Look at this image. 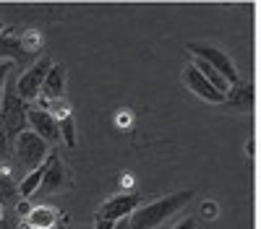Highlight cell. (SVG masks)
<instances>
[{
	"label": "cell",
	"mask_w": 261,
	"mask_h": 229,
	"mask_svg": "<svg viewBox=\"0 0 261 229\" xmlns=\"http://www.w3.org/2000/svg\"><path fill=\"white\" fill-rule=\"evenodd\" d=\"M196 190H191V187H186V190H178V193H170L165 198H157L151 201L141 208H136L134 214H130L128 219V226L130 229H154L160 226L162 221H167L170 216H175L183 206H188L193 201Z\"/></svg>",
	"instance_id": "obj_1"
},
{
	"label": "cell",
	"mask_w": 261,
	"mask_h": 229,
	"mask_svg": "<svg viewBox=\"0 0 261 229\" xmlns=\"http://www.w3.org/2000/svg\"><path fill=\"white\" fill-rule=\"evenodd\" d=\"M6 94H3V104H0V120H3V128L8 136V143H13L21 133L27 130V115H29V102H24L16 94L13 81L6 83Z\"/></svg>",
	"instance_id": "obj_2"
},
{
	"label": "cell",
	"mask_w": 261,
	"mask_h": 229,
	"mask_svg": "<svg viewBox=\"0 0 261 229\" xmlns=\"http://www.w3.org/2000/svg\"><path fill=\"white\" fill-rule=\"evenodd\" d=\"M188 50L193 52V57H199V60L206 62V66H212L217 73L230 83V86L241 83V76H238V71H235V62L227 57L225 50L209 45V42H188Z\"/></svg>",
	"instance_id": "obj_3"
},
{
	"label": "cell",
	"mask_w": 261,
	"mask_h": 229,
	"mask_svg": "<svg viewBox=\"0 0 261 229\" xmlns=\"http://www.w3.org/2000/svg\"><path fill=\"white\" fill-rule=\"evenodd\" d=\"M13 151H16V159L18 164L24 167L27 172H32L34 167H39L42 161L47 159L50 154V146L42 141L39 136H34L32 130H24L16 141H13Z\"/></svg>",
	"instance_id": "obj_4"
},
{
	"label": "cell",
	"mask_w": 261,
	"mask_h": 229,
	"mask_svg": "<svg viewBox=\"0 0 261 229\" xmlns=\"http://www.w3.org/2000/svg\"><path fill=\"white\" fill-rule=\"evenodd\" d=\"M50 66H53V60L45 55V57H39L32 68H27L24 73L18 76V81L13 83V86H16V94H18L21 99H24V102H32V99H37V96H39L42 81H45V76H47Z\"/></svg>",
	"instance_id": "obj_5"
},
{
	"label": "cell",
	"mask_w": 261,
	"mask_h": 229,
	"mask_svg": "<svg viewBox=\"0 0 261 229\" xmlns=\"http://www.w3.org/2000/svg\"><path fill=\"white\" fill-rule=\"evenodd\" d=\"M71 185H73V180L68 177V172H65L58 151H53L47 156V170H45V177H42V182H39V193L42 195H55V193L68 190Z\"/></svg>",
	"instance_id": "obj_6"
},
{
	"label": "cell",
	"mask_w": 261,
	"mask_h": 229,
	"mask_svg": "<svg viewBox=\"0 0 261 229\" xmlns=\"http://www.w3.org/2000/svg\"><path fill=\"white\" fill-rule=\"evenodd\" d=\"M139 193H123V195H115V198H107L99 208L94 219H107V221H120V219H128L130 214L139 208Z\"/></svg>",
	"instance_id": "obj_7"
},
{
	"label": "cell",
	"mask_w": 261,
	"mask_h": 229,
	"mask_svg": "<svg viewBox=\"0 0 261 229\" xmlns=\"http://www.w3.org/2000/svg\"><path fill=\"white\" fill-rule=\"evenodd\" d=\"M27 125H32V133L39 136L47 146H55L60 141V130H58V117L47 110H32L27 115Z\"/></svg>",
	"instance_id": "obj_8"
},
{
	"label": "cell",
	"mask_w": 261,
	"mask_h": 229,
	"mask_svg": "<svg viewBox=\"0 0 261 229\" xmlns=\"http://www.w3.org/2000/svg\"><path fill=\"white\" fill-rule=\"evenodd\" d=\"M183 83H186V89L188 91H193L196 96H201V99H206V102H212V104H220V102H225V94H220L212 83L196 71L193 66H186L183 68Z\"/></svg>",
	"instance_id": "obj_9"
},
{
	"label": "cell",
	"mask_w": 261,
	"mask_h": 229,
	"mask_svg": "<svg viewBox=\"0 0 261 229\" xmlns=\"http://www.w3.org/2000/svg\"><path fill=\"white\" fill-rule=\"evenodd\" d=\"M65 91V68L60 62H53L45 81H42V89H39V96H45V102H58Z\"/></svg>",
	"instance_id": "obj_10"
},
{
	"label": "cell",
	"mask_w": 261,
	"mask_h": 229,
	"mask_svg": "<svg viewBox=\"0 0 261 229\" xmlns=\"http://www.w3.org/2000/svg\"><path fill=\"white\" fill-rule=\"evenodd\" d=\"M29 57L24 39L13 37V34H0V60H11V62H24Z\"/></svg>",
	"instance_id": "obj_11"
},
{
	"label": "cell",
	"mask_w": 261,
	"mask_h": 229,
	"mask_svg": "<svg viewBox=\"0 0 261 229\" xmlns=\"http://www.w3.org/2000/svg\"><path fill=\"white\" fill-rule=\"evenodd\" d=\"M58 224V211L53 206H37L27 216V226L29 229H53Z\"/></svg>",
	"instance_id": "obj_12"
},
{
	"label": "cell",
	"mask_w": 261,
	"mask_h": 229,
	"mask_svg": "<svg viewBox=\"0 0 261 229\" xmlns=\"http://www.w3.org/2000/svg\"><path fill=\"white\" fill-rule=\"evenodd\" d=\"M16 198H18V182L11 175V170H6V167L0 164V206L8 208Z\"/></svg>",
	"instance_id": "obj_13"
},
{
	"label": "cell",
	"mask_w": 261,
	"mask_h": 229,
	"mask_svg": "<svg viewBox=\"0 0 261 229\" xmlns=\"http://www.w3.org/2000/svg\"><path fill=\"white\" fill-rule=\"evenodd\" d=\"M58 117V130H60V141L68 146V149H76V125H73V115L68 110H63Z\"/></svg>",
	"instance_id": "obj_14"
},
{
	"label": "cell",
	"mask_w": 261,
	"mask_h": 229,
	"mask_svg": "<svg viewBox=\"0 0 261 229\" xmlns=\"http://www.w3.org/2000/svg\"><path fill=\"white\" fill-rule=\"evenodd\" d=\"M225 102L235 104V107H241V102H251V83H235V86H230L225 94Z\"/></svg>",
	"instance_id": "obj_15"
},
{
	"label": "cell",
	"mask_w": 261,
	"mask_h": 229,
	"mask_svg": "<svg viewBox=\"0 0 261 229\" xmlns=\"http://www.w3.org/2000/svg\"><path fill=\"white\" fill-rule=\"evenodd\" d=\"M6 156H8V136L3 128V120H0V164L6 161Z\"/></svg>",
	"instance_id": "obj_16"
},
{
	"label": "cell",
	"mask_w": 261,
	"mask_h": 229,
	"mask_svg": "<svg viewBox=\"0 0 261 229\" xmlns=\"http://www.w3.org/2000/svg\"><path fill=\"white\" fill-rule=\"evenodd\" d=\"M11 66H13L11 60H0V91H3V86H6V81H8Z\"/></svg>",
	"instance_id": "obj_17"
},
{
	"label": "cell",
	"mask_w": 261,
	"mask_h": 229,
	"mask_svg": "<svg viewBox=\"0 0 261 229\" xmlns=\"http://www.w3.org/2000/svg\"><path fill=\"white\" fill-rule=\"evenodd\" d=\"M29 211H32L29 198H18V203H16V214H18L21 219H27V216H29Z\"/></svg>",
	"instance_id": "obj_18"
},
{
	"label": "cell",
	"mask_w": 261,
	"mask_h": 229,
	"mask_svg": "<svg viewBox=\"0 0 261 229\" xmlns=\"http://www.w3.org/2000/svg\"><path fill=\"white\" fill-rule=\"evenodd\" d=\"M172 229H199V219L196 216H191V219H183V221H178Z\"/></svg>",
	"instance_id": "obj_19"
},
{
	"label": "cell",
	"mask_w": 261,
	"mask_h": 229,
	"mask_svg": "<svg viewBox=\"0 0 261 229\" xmlns=\"http://www.w3.org/2000/svg\"><path fill=\"white\" fill-rule=\"evenodd\" d=\"M118 221H107V219H94V229H115Z\"/></svg>",
	"instance_id": "obj_20"
},
{
	"label": "cell",
	"mask_w": 261,
	"mask_h": 229,
	"mask_svg": "<svg viewBox=\"0 0 261 229\" xmlns=\"http://www.w3.org/2000/svg\"><path fill=\"white\" fill-rule=\"evenodd\" d=\"M0 229H18V226H16V221H13V219H8V216H6L3 221H0Z\"/></svg>",
	"instance_id": "obj_21"
},
{
	"label": "cell",
	"mask_w": 261,
	"mask_h": 229,
	"mask_svg": "<svg viewBox=\"0 0 261 229\" xmlns=\"http://www.w3.org/2000/svg\"><path fill=\"white\" fill-rule=\"evenodd\" d=\"M115 229H130V226H128V219H120V221L115 224Z\"/></svg>",
	"instance_id": "obj_22"
},
{
	"label": "cell",
	"mask_w": 261,
	"mask_h": 229,
	"mask_svg": "<svg viewBox=\"0 0 261 229\" xmlns=\"http://www.w3.org/2000/svg\"><path fill=\"white\" fill-rule=\"evenodd\" d=\"M246 149H248V154L253 156V151H256V143H253V141H248V146H246Z\"/></svg>",
	"instance_id": "obj_23"
},
{
	"label": "cell",
	"mask_w": 261,
	"mask_h": 229,
	"mask_svg": "<svg viewBox=\"0 0 261 229\" xmlns=\"http://www.w3.org/2000/svg\"><path fill=\"white\" fill-rule=\"evenodd\" d=\"M18 229H29V226H27V224H24V226H18Z\"/></svg>",
	"instance_id": "obj_24"
}]
</instances>
